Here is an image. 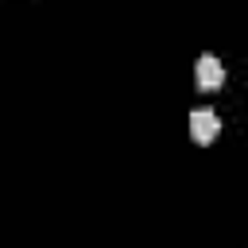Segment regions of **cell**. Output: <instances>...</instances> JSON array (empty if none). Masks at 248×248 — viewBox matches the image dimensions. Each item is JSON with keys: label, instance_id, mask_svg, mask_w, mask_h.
Segmentation results:
<instances>
[{"label": "cell", "instance_id": "1", "mask_svg": "<svg viewBox=\"0 0 248 248\" xmlns=\"http://www.w3.org/2000/svg\"><path fill=\"white\" fill-rule=\"evenodd\" d=\"M194 81H198V89L217 93V89L225 85V66H221L213 54H202V58H198V66H194Z\"/></svg>", "mask_w": 248, "mask_h": 248}, {"label": "cell", "instance_id": "2", "mask_svg": "<svg viewBox=\"0 0 248 248\" xmlns=\"http://www.w3.org/2000/svg\"><path fill=\"white\" fill-rule=\"evenodd\" d=\"M217 132H221V120H217V112L213 108H194L190 112V136H194V143H213L217 140Z\"/></svg>", "mask_w": 248, "mask_h": 248}]
</instances>
